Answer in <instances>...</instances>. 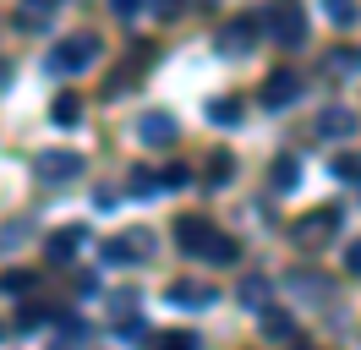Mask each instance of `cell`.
I'll return each instance as SVG.
<instances>
[{
    "instance_id": "cell-1",
    "label": "cell",
    "mask_w": 361,
    "mask_h": 350,
    "mask_svg": "<svg viewBox=\"0 0 361 350\" xmlns=\"http://www.w3.org/2000/svg\"><path fill=\"white\" fill-rule=\"evenodd\" d=\"M263 28H269V39L279 44V49H301V44H307V11H301V6H269Z\"/></svg>"
},
{
    "instance_id": "cell-2",
    "label": "cell",
    "mask_w": 361,
    "mask_h": 350,
    "mask_svg": "<svg viewBox=\"0 0 361 350\" xmlns=\"http://www.w3.org/2000/svg\"><path fill=\"white\" fill-rule=\"evenodd\" d=\"M93 55H99V39H93V33H66V39H61L55 49H49V71L71 77V71L93 66Z\"/></svg>"
},
{
    "instance_id": "cell-3",
    "label": "cell",
    "mask_w": 361,
    "mask_h": 350,
    "mask_svg": "<svg viewBox=\"0 0 361 350\" xmlns=\"http://www.w3.org/2000/svg\"><path fill=\"white\" fill-rule=\"evenodd\" d=\"M219 230H214V224H208V219H180L176 224V246L180 252H197V258H214V246H219Z\"/></svg>"
},
{
    "instance_id": "cell-4",
    "label": "cell",
    "mask_w": 361,
    "mask_h": 350,
    "mask_svg": "<svg viewBox=\"0 0 361 350\" xmlns=\"http://www.w3.org/2000/svg\"><path fill=\"white\" fill-rule=\"evenodd\" d=\"M295 93H301V71H295V66H279V71H269V83H263V104H269V109L295 104Z\"/></svg>"
},
{
    "instance_id": "cell-5",
    "label": "cell",
    "mask_w": 361,
    "mask_h": 350,
    "mask_svg": "<svg viewBox=\"0 0 361 350\" xmlns=\"http://www.w3.org/2000/svg\"><path fill=\"white\" fill-rule=\"evenodd\" d=\"M39 175L44 181H77L82 175V153H71V148H49V153H39Z\"/></svg>"
},
{
    "instance_id": "cell-6",
    "label": "cell",
    "mask_w": 361,
    "mask_h": 350,
    "mask_svg": "<svg viewBox=\"0 0 361 350\" xmlns=\"http://www.w3.org/2000/svg\"><path fill=\"white\" fill-rule=\"evenodd\" d=\"M334 208H317V214H301V219H295V241H301V246H312V252H317V246H323V241H329V236H334Z\"/></svg>"
},
{
    "instance_id": "cell-7",
    "label": "cell",
    "mask_w": 361,
    "mask_h": 350,
    "mask_svg": "<svg viewBox=\"0 0 361 350\" xmlns=\"http://www.w3.org/2000/svg\"><path fill=\"white\" fill-rule=\"evenodd\" d=\"M317 137H356V109L323 104L317 109Z\"/></svg>"
},
{
    "instance_id": "cell-8",
    "label": "cell",
    "mask_w": 361,
    "mask_h": 350,
    "mask_svg": "<svg viewBox=\"0 0 361 350\" xmlns=\"http://www.w3.org/2000/svg\"><path fill=\"white\" fill-rule=\"evenodd\" d=\"M137 137H142V143H154V148L176 143V115H164V109H148V115L137 121Z\"/></svg>"
},
{
    "instance_id": "cell-9",
    "label": "cell",
    "mask_w": 361,
    "mask_h": 350,
    "mask_svg": "<svg viewBox=\"0 0 361 350\" xmlns=\"http://www.w3.org/2000/svg\"><path fill=\"white\" fill-rule=\"evenodd\" d=\"M252 39H257L252 22H225V28H219V49H225V55H247Z\"/></svg>"
},
{
    "instance_id": "cell-10",
    "label": "cell",
    "mask_w": 361,
    "mask_h": 350,
    "mask_svg": "<svg viewBox=\"0 0 361 350\" xmlns=\"http://www.w3.org/2000/svg\"><path fill=\"white\" fill-rule=\"evenodd\" d=\"M148 252V236H115L104 241V262H137Z\"/></svg>"
},
{
    "instance_id": "cell-11",
    "label": "cell",
    "mask_w": 361,
    "mask_h": 350,
    "mask_svg": "<svg viewBox=\"0 0 361 350\" xmlns=\"http://www.w3.org/2000/svg\"><path fill=\"white\" fill-rule=\"evenodd\" d=\"M164 296H170L176 306H208V301H214V290H208V284H197V279H176Z\"/></svg>"
},
{
    "instance_id": "cell-12",
    "label": "cell",
    "mask_w": 361,
    "mask_h": 350,
    "mask_svg": "<svg viewBox=\"0 0 361 350\" xmlns=\"http://www.w3.org/2000/svg\"><path fill=\"white\" fill-rule=\"evenodd\" d=\"M82 241H88V230H82V224H66V230H55V236H49V258H71Z\"/></svg>"
},
{
    "instance_id": "cell-13",
    "label": "cell",
    "mask_w": 361,
    "mask_h": 350,
    "mask_svg": "<svg viewBox=\"0 0 361 350\" xmlns=\"http://www.w3.org/2000/svg\"><path fill=\"white\" fill-rule=\"evenodd\" d=\"M295 175H301V159H295V153H279V159H274V192H290Z\"/></svg>"
},
{
    "instance_id": "cell-14",
    "label": "cell",
    "mask_w": 361,
    "mask_h": 350,
    "mask_svg": "<svg viewBox=\"0 0 361 350\" xmlns=\"http://www.w3.org/2000/svg\"><path fill=\"white\" fill-rule=\"evenodd\" d=\"M241 301H247V306H257V312H263V301H269V284L257 279V274H247V279H241Z\"/></svg>"
},
{
    "instance_id": "cell-15",
    "label": "cell",
    "mask_w": 361,
    "mask_h": 350,
    "mask_svg": "<svg viewBox=\"0 0 361 350\" xmlns=\"http://www.w3.org/2000/svg\"><path fill=\"white\" fill-rule=\"evenodd\" d=\"M77 115H82V99L61 93V99H55V121H61V126H77Z\"/></svg>"
},
{
    "instance_id": "cell-16",
    "label": "cell",
    "mask_w": 361,
    "mask_h": 350,
    "mask_svg": "<svg viewBox=\"0 0 361 350\" xmlns=\"http://www.w3.org/2000/svg\"><path fill=\"white\" fill-rule=\"evenodd\" d=\"M154 350H197L192 334H154Z\"/></svg>"
},
{
    "instance_id": "cell-17",
    "label": "cell",
    "mask_w": 361,
    "mask_h": 350,
    "mask_svg": "<svg viewBox=\"0 0 361 350\" xmlns=\"http://www.w3.org/2000/svg\"><path fill=\"white\" fill-rule=\"evenodd\" d=\"M208 115H214V121H241V104H235V99H214V104H208Z\"/></svg>"
},
{
    "instance_id": "cell-18",
    "label": "cell",
    "mask_w": 361,
    "mask_h": 350,
    "mask_svg": "<svg viewBox=\"0 0 361 350\" xmlns=\"http://www.w3.org/2000/svg\"><path fill=\"white\" fill-rule=\"evenodd\" d=\"M263 334H269V339H285V334H290V318H279V312H263Z\"/></svg>"
},
{
    "instance_id": "cell-19",
    "label": "cell",
    "mask_w": 361,
    "mask_h": 350,
    "mask_svg": "<svg viewBox=\"0 0 361 350\" xmlns=\"http://www.w3.org/2000/svg\"><path fill=\"white\" fill-rule=\"evenodd\" d=\"M159 186H170V192H176V186H192V170H186V164H170V170H164V181H159Z\"/></svg>"
},
{
    "instance_id": "cell-20",
    "label": "cell",
    "mask_w": 361,
    "mask_h": 350,
    "mask_svg": "<svg viewBox=\"0 0 361 350\" xmlns=\"http://www.w3.org/2000/svg\"><path fill=\"white\" fill-rule=\"evenodd\" d=\"M334 175H345V181L356 175V181H361V159H356V153H339V159H334Z\"/></svg>"
},
{
    "instance_id": "cell-21",
    "label": "cell",
    "mask_w": 361,
    "mask_h": 350,
    "mask_svg": "<svg viewBox=\"0 0 361 350\" xmlns=\"http://www.w3.org/2000/svg\"><path fill=\"white\" fill-rule=\"evenodd\" d=\"M329 17H334L339 28H350V22H356V6H345V0H329Z\"/></svg>"
},
{
    "instance_id": "cell-22",
    "label": "cell",
    "mask_w": 361,
    "mask_h": 350,
    "mask_svg": "<svg viewBox=\"0 0 361 350\" xmlns=\"http://www.w3.org/2000/svg\"><path fill=\"white\" fill-rule=\"evenodd\" d=\"M230 170H235V159H230V153H214V159H208V175H214V181H225Z\"/></svg>"
},
{
    "instance_id": "cell-23",
    "label": "cell",
    "mask_w": 361,
    "mask_h": 350,
    "mask_svg": "<svg viewBox=\"0 0 361 350\" xmlns=\"http://www.w3.org/2000/svg\"><path fill=\"white\" fill-rule=\"evenodd\" d=\"M295 290H301V296H329V284H323V279H307V274H295Z\"/></svg>"
},
{
    "instance_id": "cell-24",
    "label": "cell",
    "mask_w": 361,
    "mask_h": 350,
    "mask_svg": "<svg viewBox=\"0 0 361 350\" xmlns=\"http://www.w3.org/2000/svg\"><path fill=\"white\" fill-rule=\"evenodd\" d=\"M345 268H350V274H361V236L345 246Z\"/></svg>"
},
{
    "instance_id": "cell-25",
    "label": "cell",
    "mask_w": 361,
    "mask_h": 350,
    "mask_svg": "<svg viewBox=\"0 0 361 350\" xmlns=\"http://www.w3.org/2000/svg\"><path fill=\"white\" fill-rule=\"evenodd\" d=\"M132 192H137V197H148V192H154V175L137 170V175H132Z\"/></svg>"
},
{
    "instance_id": "cell-26",
    "label": "cell",
    "mask_w": 361,
    "mask_h": 350,
    "mask_svg": "<svg viewBox=\"0 0 361 350\" xmlns=\"http://www.w3.org/2000/svg\"><path fill=\"white\" fill-rule=\"evenodd\" d=\"M6 83H11V66H6V61H0V88H6Z\"/></svg>"
}]
</instances>
